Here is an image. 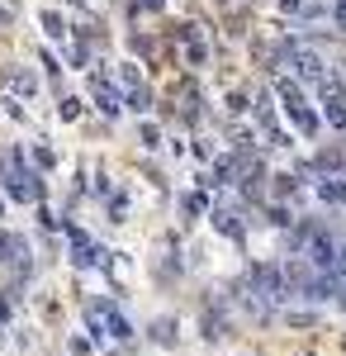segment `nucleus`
I'll return each instance as SVG.
<instances>
[{
    "mask_svg": "<svg viewBox=\"0 0 346 356\" xmlns=\"http://www.w3.org/2000/svg\"><path fill=\"white\" fill-rule=\"evenodd\" d=\"M43 29H48V38H67L72 29H67V19L57 15V10H43Z\"/></svg>",
    "mask_w": 346,
    "mask_h": 356,
    "instance_id": "obj_13",
    "label": "nucleus"
},
{
    "mask_svg": "<svg viewBox=\"0 0 346 356\" xmlns=\"http://www.w3.org/2000/svg\"><path fill=\"white\" fill-rule=\"evenodd\" d=\"M332 19H337V33H346V0H332Z\"/></svg>",
    "mask_w": 346,
    "mask_h": 356,
    "instance_id": "obj_23",
    "label": "nucleus"
},
{
    "mask_svg": "<svg viewBox=\"0 0 346 356\" xmlns=\"http://www.w3.org/2000/svg\"><path fill=\"white\" fill-rule=\"evenodd\" d=\"M342 352H346V337H342Z\"/></svg>",
    "mask_w": 346,
    "mask_h": 356,
    "instance_id": "obj_30",
    "label": "nucleus"
},
{
    "mask_svg": "<svg viewBox=\"0 0 346 356\" xmlns=\"http://www.w3.org/2000/svg\"><path fill=\"white\" fill-rule=\"evenodd\" d=\"M85 328H90L95 342H124V347L133 342V323H129L109 300H90L85 304Z\"/></svg>",
    "mask_w": 346,
    "mask_h": 356,
    "instance_id": "obj_1",
    "label": "nucleus"
},
{
    "mask_svg": "<svg viewBox=\"0 0 346 356\" xmlns=\"http://www.w3.org/2000/svg\"><path fill=\"white\" fill-rule=\"evenodd\" d=\"M275 95H280V100H285V114H299V110H308V100H304V86L294 81V76H280V81H275Z\"/></svg>",
    "mask_w": 346,
    "mask_h": 356,
    "instance_id": "obj_4",
    "label": "nucleus"
},
{
    "mask_svg": "<svg viewBox=\"0 0 346 356\" xmlns=\"http://www.w3.org/2000/svg\"><path fill=\"white\" fill-rule=\"evenodd\" d=\"M0 219H5V200H0Z\"/></svg>",
    "mask_w": 346,
    "mask_h": 356,
    "instance_id": "obj_29",
    "label": "nucleus"
},
{
    "mask_svg": "<svg viewBox=\"0 0 346 356\" xmlns=\"http://www.w3.org/2000/svg\"><path fill=\"white\" fill-rule=\"evenodd\" d=\"M5 86H10L15 95H24V100L38 95V76H33L28 67H5Z\"/></svg>",
    "mask_w": 346,
    "mask_h": 356,
    "instance_id": "obj_6",
    "label": "nucleus"
},
{
    "mask_svg": "<svg viewBox=\"0 0 346 356\" xmlns=\"http://www.w3.org/2000/svg\"><path fill=\"white\" fill-rule=\"evenodd\" d=\"M332 295H337V304L346 309V275H332Z\"/></svg>",
    "mask_w": 346,
    "mask_h": 356,
    "instance_id": "obj_25",
    "label": "nucleus"
},
{
    "mask_svg": "<svg viewBox=\"0 0 346 356\" xmlns=\"http://www.w3.org/2000/svg\"><path fill=\"white\" fill-rule=\"evenodd\" d=\"M147 337H152L157 347H176V318H157V323L147 328Z\"/></svg>",
    "mask_w": 346,
    "mask_h": 356,
    "instance_id": "obj_11",
    "label": "nucleus"
},
{
    "mask_svg": "<svg viewBox=\"0 0 346 356\" xmlns=\"http://www.w3.org/2000/svg\"><path fill=\"white\" fill-rule=\"evenodd\" d=\"M280 5H285V15H299L304 10V0H280Z\"/></svg>",
    "mask_w": 346,
    "mask_h": 356,
    "instance_id": "obj_26",
    "label": "nucleus"
},
{
    "mask_svg": "<svg viewBox=\"0 0 346 356\" xmlns=\"http://www.w3.org/2000/svg\"><path fill=\"white\" fill-rule=\"evenodd\" d=\"M33 162L43 166V171H53V166H57V152H53V147H48V143H43V138L33 143Z\"/></svg>",
    "mask_w": 346,
    "mask_h": 356,
    "instance_id": "obj_16",
    "label": "nucleus"
},
{
    "mask_svg": "<svg viewBox=\"0 0 346 356\" xmlns=\"http://www.w3.org/2000/svg\"><path fill=\"white\" fill-rule=\"evenodd\" d=\"M294 129H299L304 138H313V134H318V114H313V110H299V114H294Z\"/></svg>",
    "mask_w": 346,
    "mask_h": 356,
    "instance_id": "obj_15",
    "label": "nucleus"
},
{
    "mask_svg": "<svg viewBox=\"0 0 346 356\" xmlns=\"http://www.w3.org/2000/svg\"><path fill=\"white\" fill-rule=\"evenodd\" d=\"M285 323H290V328H318V314H308V309H290Z\"/></svg>",
    "mask_w": 346,
    "mask_h": 356,
    "instance_id": "obj_14",
    "label": "nucleus"
},
{
    "mask_svg": "<svg viewBox=\"0 0 346 356\" xmlns=\"http://www.w3.org/2000/svg\"><path fill=\"white\" fill-rule=\"evenodd\" d=\"M85 43H67V62H72V67H85Z\"/></svg>",
    "mask_w": 346,
    "mask_h": 356,
    "instance_id": "obj_20",
    "label": "nucleus"
},
{
    "mask_svg": "<svg viewBox=\"0 0 346 356\" xmlns=\"http://www.w3.org/2000/svg\"><path fill=\"white\" fill-rule=\"evenodd\" d=\"M242 110H247V95L233 90V95H228V114H242Z\"/></svg>",
    "mask_w": 346,
    "mask_h": 356,
    "instance_id": "obj_24",
    "label": "nucleus"
},
{
    "mask_svg": "<svg viewBox=\"0 0 346 356\" xmlns=\"http://www.w3.org/2000/svg\"><path fill=\"white\" fill-rule=\"evenodd\" d=\"M138 5H142V10H152V15H157L161 5H166V0H138Z\"/></svg>",
    "mask_w": 346,
    "mask_h": 356,
    "instance_id": "obj_27",
    "label": "nucleus"
},
{
    "mask_svg": "<svg viewBox=\"0 0 346 356\" xmlns=\"http://www.w3.org/2000/svg\"><path fill=\"white\" fill-rule=\"evenodd\" d=\"M318 200L322 204H346V181H337V176H318Z\"/></svg>",
    "mask_w": 346,
    "mask_h": 356,
    "instance_id": "obj_9",
    "label": "nucleus"
},
{
    "mask_svg": "<svg viewBox=\"0 0 346 356\" xmlns=\"http://www.w3.org/2000/svg\"><path fill=\"white\" fill-rule=\"evenodd\" d=\"M90 95H95V110H100V114H109V119H114V114L124 110V95H119V90L109 86V76H105V72H95V76H90Z\"/></svg>",
    "mask_w": 346,
    "mask_h": 356,
    "instance_id": "obj_3",
    "label": "nucleus"
},
{
    "mask_svg": "<svg viewBox=\"0 0 346 356\" xmlns=\"http://www.w3.org/2000/svg\"><path fill=\"white\" fill-rule=\"evenodd\" d=\"M270 223H275V228H290V209H285V204H275V209H270Z\"/></svg>",
    "mask_w": 346,
    "mask_h": 356,
    "instance_id": "obj_22",
    "label": "nucleus"
},
{
    "mask_svg": "<svg viewBox=\"0 0 346 356\" xmlns=\"http://www.w3.org/2000/svg\"><path fill=\"white\" fill-rule=\"evenodd\" d=\"M124 105H129L133 114H147V110H152V90H147V86H138V90H129V100H124Z\"/></svg>",
    "mask_w": 346,
    "mask_h": 356,
    "instance_id": "obj_12",
    "label": "nucleus"
},
{
    "mask_svg": "<svg viewBox=\"0 0 346 356\" xmlns=\"http://www.w3.org/2000/svg\"><path fill=\"white\" fill-rule=\"evenodd\" d=\"M181 43H186V53H190L195 67L209 62V48H204V38H199V24H181Z\"/></svg>",
    "mask_w": 346,
    "mask_h": 356,
    "instance_id": "obj_7",
    "label": "nucleus"
},
{
    "mask_svg": "<svg viewBox=\"0 0 346 356\" xmlns=\"http://www.w3.org/2000/svg\"><path fill=\"white\" fill-rule=\"evenodd\" d=\"M19 261H28V243L19 233H5L0 228V266H19Z\"/></svg>",
    "mask_w": 346,
    "mask_h": 356,
    "instance_id": "obj_5",
    "label": "nucleus"
},
{
    "mask_svg": "<svg viewBox=\"0 0 346 356\" xmlns=\"http://www.w3.org/2000/svg\"><path fill=\"white\" fill-rule=\"evenodd\" d=\"M119 81L129 86V90H138V86H142V72H138V62H124V67H119Z\"/></svg>",
    "mask_w": 346,
    "mask_h": 356,
    "instance_id": "obj_18",
    "label": "nucleus"
},
{
    "mask_svg": "<svg viewBox=\"0 0 346 356\" xmlns=\"http://www.w3.org/2000/svg\"><path fill=\"white\" fill-rule=\"evenodd\" d=\"M209 219H213V228H218L223 238H233V243H242L247 223H242V209H238V204H213V209H209Z\"/></svg>",
    "mask_w": 346,
    "mask_h": 356,
    "instance_id": "obj_2",
    "label": "nucleus"
},
{
    "mask_svg": "<svg viewBox=\"0 0 346 356\" xmlns=\"http://www.w3.org/2000/svg\"><path fill=\"white\" fill-rule=\"evenodd\" d=\"M204 209H209V195H204V191H186V195H181V219H186V223H195Z\"/></svg>",
    "mask_w": 346,
    "mask_h": 356,
    "instance_id": "obj_10",
    "label": "nucleus"
},
{
    "mask_svg": "<svg viewBox=\"0 0 346 356\" xmlns=\"http://www.w3.org/2000/svg\"><path fill=\"white\" fill-rule=\"evenodd\" d=\"M138 143H142L147 152H152V147H161V129H157V124H147V119H142V129H138Z\"/></svg>",
    "mask_w": 346,
    "mask_h": 356,
    "instance_id": "obj_17",
    "label": "nucleus"
},
{
    "mask_svg": "<svg viewBox=\"0 0 346 356\" xmlns=\"http://www.w3.org/2000/svg\"><path fill=\"white\" fill-rule=\"evenodd\" d=\"M57 114H62V119H81V100L76 95H62V110Z\"/></svg>",
    "mask_w": 346,
    "mask_h": 356,
    "instance_id": "obj_19",
    "label": "nucleus"
},
{
    "mask_svg": "<svg viewBox=\"0 0 346 356\" xmlns=\"http://www.w3.org/2000/svg\"><path fill=\"white\" fill-rule=\"evenodd\" d=\"M195 157H199V162H213V143L209 138H195Z\"/></svg>",
    "mask_w": 346,
    "mask_h": 356,
    "instance_id": "obj_21",
    "label": "nucleus"
},
{
    "mask_svg": "<svg viewBox=\"0 0 346 356\" xmlns=\"http://www.w3.org/2000/svg\"><path fill=\"white\" fill-rule=\"evenodd\" d=\"M204 337H209V342L228 337V314H218V300L204 304Z\"/></svg>",
    "mask_w": 346,
    "mask_h": 356,
    "instance_id": "obj_8",
    "label": "nucleus"
},
{
    "mask_svg": "<svg viewBox=\"0 0 346 356\" xmlns=\"http://www.w3.org/2000/svg\"><path fill=\"white\" fill-rule=\"evenodd\" d=\"M10 323V300H0V328Z\"/></svg>",
    "mask_w": 346,
    "mask_h": 356,
    "instance_id": "obj_28",
    "label": "nucleus"
}]
</instances>
